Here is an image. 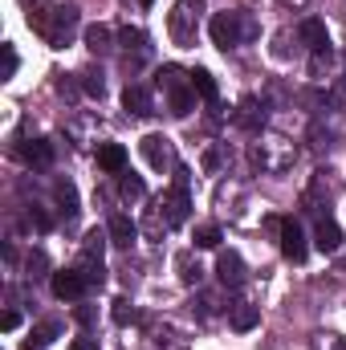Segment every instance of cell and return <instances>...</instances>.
Returning a JSON list of instances; mask_svg holds the SVG:
<instances>
[{
	"label": "cell",
	"mask_w": 346,
	"mask_h": 350,
	"mask_svg": "<svg viewBox=\"0 0 346 350\" xmlns=\"http://www.w3.org/2000/svg\"><path fill=\"white\" fill-rule=\"evenodd\" d=\"M249 159H253V167L269 175H281L293 167V159H297V147L285 139V135H257L253 139V147H249Z\"/></svg>",
	"instance_id": "1"
},
{
	"label": "cell",
	"mask_w": 346,
	"mask_h": 350,
	"mask_svg": "<svg viewBox=\"0 0 346 350\" xmlns=\"http://www.w3.org/2000/svg\"><path fill=\"white\" fill-rule=\"evenodd\" d=\"M204 12L208 4L204 0H175L172 12H168V33L179 49H191L196 37H200V25H204Z\"/></svg>",
	"instance_id": "2"
},
{
	"label": "cell",
	"mask_w": 346,
	"mask_h": 350,
	"mask_svg": "<svg viewBox=\"0 0 346 350\" xmlns=\"http://www.w3.org/2000/svg\"><path fill=\"white\" fill-rule=\"evenodd\" d=\"M208 33H212V45H220L228 53V49H237V45L257 37V21L245 16V12H216L208 21Z\"/></svg>",
	"instance_id": "3"
},
{
	"label": "cell",
	"mask_w": 346,
	"mask_h": 350,
	"mask_svg": "<svg viewBox=\"0 0 346 350\" xmlns=\"http://www.w3.org/2000/svg\"><path fill=\"white\" fill-rule=\"evenodd\" d=\"M159 216H163V224L168 228H179V224H187V216H191V200H187V187H168L163 196H159V208H155Z\"/></svg>",
	"instance_id": "4"
},
{
	"label": "cell",
	"mask_w": 346,
	"mask_h": 350,
	"mask_svg": "<svg viewBox=\"0 0 346 350\" xmlns=\"http://www.w3.org/2000/svg\"><path fill=\"white\" fill-rule=\"evenodd\" d=\"M139 147H143V159H147L155 172L175 167V147H172V139H168V135H147Z\"/></svg>",
	"instance_id": "5"
},
{
	"label": "cell",
	"mask_w": 346,
	"mask_h": 350,
	"mask_svg": "<svg viewBox=\"0 0 346 350\" xmlns=\"http://www.w3.org/2000/svg\"><path fill=\"white\" fill-rule=\"evenodd\" d=\"M281 253H285V261H293V265H302L306 261V232H302V224L293 220V216H285L281 220Z\"/></svg>",
	"instance_id": "6"
},
{
	"label": "cell",
	"mask_w": 346,
	"mask_h": 350,
	"mask_svg": "<svg viewBox=\"0 0 346 350\" xmlns=\"http://www.w3.org/2000/svg\"><path fill=\"white\" fill-rule=\"evenodd\" d=\"M86 277L78 273V269H57L53 273V297H62V301H78L82 293H86Z\"/></svg>",
	"instance_id": "7"
},
{
	"label": "cell",
	"mask_w": 346,
	"mask_h": 350,
	"mask_svg": "<svg viewBox=\"0 0 346 350\" xmlns=\"http://www.w3.org/2000/svg\"><path fill=\"white\" fill-rule=\"evenodd\" d=\"M216 277H220V285H224V289L245 285V257H241V253H232V249H224V253L216 257Z\"/></svg>",
	"instance_id": "8"
},
{
	"label": "cell",
	"mask_w": 346,
	"mask_h": 350,
	"mask_svg": "<svg viewBox=\"0 0 346 350\" xmlns=\"http://www.w3.org/2000/svg\"><path fill=\"white\" fill-rule=\"evenodd\" d=\"M314 245H318V253H338L343 249V228L330 220V216H318V224H314Z\"/></svg>",
	"instance_id": "9"
},
{
	"label": "cell",
	"mask_w": 346,
	"mask_h": 350,
	"mask_svg": "<svg viewBox=\"0 0 346 350\" xmlns=\"http://www.w3.org/2000/svg\"><path fill=\"white\" fill-rule=\"evenodd\" d=\"M122 106H127V114H135V118L155 114V98H151L147 86H127L122 90Z\"/></svg>",
	"instance_id": "10"
},
{
	"label": "cell",
	"mask_w": 346,
	"mask_h": 350,
	"mask_svg": "<svg viewBox=\"0 0 346 350\" xmlns=\"http://www.w3.org/2000/svg\"><path fill=\"white\" fill-rule=\"evenodd\" d=\"M98 167L106 175H122L127 172V147L122 143H98Z\"/></svg>",
	"instance_id": "11"
},
{
	"label": "cell",
	"mask_w": 346,
	"mask_h": 350,
	"mask_svg": "<svg viewBox=\"0 0 346 350\" xmlns=\"http://www.w3.org/2000/svg\"><path fill=\"white\" fill-rule=\"evenodd\" d=\"M106 232H110V245H118V249H131V245H135V237H139L135 220H131V216H122V212H114V216H110Z\"/></svg>",
	"instance_id": "12"
},
{
	"label": "cell",
	"mask_w": 346,
	"mask_h": 350,
	"mask_svg": "<svg viewBox=\"0 0 346 350\" xmlns=\"http://www.w3.org/2000/svg\"><path fill=\"white\" fill-rule=\"evenodd\" d=\"M297 37L314 49V53H322V49H330V33H326V25L318 21V16H306L302 21V29H297Z\"/></svg>",
	"instance_id": "13"
},
{
	"label": "cell",
	"mask_w": 346,
	"mask_h": 350,
	"mask_svg": "<svg viewBox=\"0 0 346 350\" xmlns=\"http://www.w3.org/2000/svg\"><path fill=\"white\" fill-rule=\"evenodd\" d=\"M261 122H265V102L249 94V98L237 106V126H245V131H257Z\"/></svg>",
	"instance_id": "14"
},
{
	"label": "cell",
	"mask_w": 346,
	"mask_h": 350,
	"mask_svg": "<svg viewBox=\"0 0 346 350\" xmlns=\"http://www.w3.org/2000/svg\"><path fill=\"white\" fill-rule=\"evenodd\" d=\"M228 322H232V330H241V334H249L253 326L261 322V310L253 301H237L232 310H228Z\"/></svg>",
	"instance_id": "15"
},
{
	"label": "cell",
	"mask_w": 346,
	"mask_h": 350,
	"mask_svg": "<svg viewBox=\"0 0 346 350\" xmlns=\"http://www.w3.org/2000/svg\"><path fill=\"white\" fill-rule=\"evenodd\" d=\"M168 106H172L175 118H187V114L196 110V90H191V82H183V86L168 90Z\"/></svg>",
	"instance_id": "16"
},
{
	"label": "cell",
	"mask_w": 346,
	"mask_h": 350,
	"mask_svg": "<svg viewBox=\"0 0 346 350\" xmlns=\"http://www.w3.org/2000/svg\"><path fill=\"white\" fill-rule=\"evenodd\" d=\"M57 334H62V322H41V326H37V330L21 342V350H45L53 338H57Z\"/></svg>",
	"instance_id": "17"
},
{
	"label": "cell",
	"mask_w": 346,
	"mask_h": 350,
	"mask_svg": "<svg viewBox=\"0 0 346 350\" xmlns=\"http://www.w3.org/2000/svg\"><path fill=\"white\" fill-rule=\"evenodd\" d=\"M53 196H57V204H62V216L74 220V216H78V191H74V183H70V179H57V183H53Z\"/></svg>",
	"instance_id": "18"
},
{
	"label": "cell",
	"mask_w": 346,
	"mask_h": 350,
	"mask_svg": "<svg viewBox=\"0 0 346 350\" xmlns=\"http://www.w3.org/2000/svg\"><path fill=\"white\" fill-rule=\"evenodd\" d=\"M25 159H29L33 167H49V163H53V143H49V139H33V143L25 147Z\"/></svg>",
	"instance_id": "19"
},
{
	"label": "cell",
	"mask_w": 346,
	"mask_h": 350,
	"mask_svg": "<svg viewBox=\"0 0 346 350\" xmlns=\"http://www.w3.org/2000/svg\"><path fill=\"white\" fill-rule=\"evenodd\" d=\"M191 90H196L204 102H212V106H216V98H220V90H216V78H212L208 70H191Z\"/></svg>",
	"instance_id": "20"
},
{
	"label": "cell",
	"mask_w": 346,
	"mask_h": 350,
	"mask_svg": "<svg viewBox=\"0 0 346 350\" xmlns=\"http://www.w3.org/2000/svg\"><path fill=\"white\" fill-rule=\"evenodd\" d=\"M74 269H78V273L86 277V285H102V281H106V269H102V257H86V253H82Z\"/></svg>",
	"instance_id": "21"
},
{
	"label": "cell",
	"mask_w": 346,
	"mask_h": 350,
	"mask_svg": "<svg viewBox=\"0 0 346 350\" xmlns=\"http://www.w3.org/2000/svg\"><path fill=\"white\" fill-rule=\"evenodd\" d=\"M86 45L94 53H106V49H114V33L106 29V25H90L86 29Z\"/></svg>",
	"instance_id": "22"
},
{
	"label": "cell",
	"mask_w": 346,
	"mask_h": 350,
	"mask_svg": "<svg viewBox=\"0 0 346 350\" xmlns=\"http://www.w3.org/2000/svg\"><path fill=\"white\" fill-rule=\"evenodd\" d=\"M118 191H122V200H143V196H147V183H143L135 172H122V179H118Z\"/></svg>",
	"instance_id": "23"
},
{
	"label": "cell",
	"mask_w": 346,
	"mask_h": 350,
	"mask_svg": "<svg viewBox=\"0 0 346 350\" xmlns=\"http://www.w3.org/2000/svg\"><path fill=\"white\" fill-rule=\"evenodd\" d=\"M155 82H159V90H163V94H168V90L183 86V82H191V74H183V70H179V66H163V70H159V78H155Z\"/></svg>",
	"instance_id": "24"
},
{
	"label": "cell",
	"mask_w": 346,
	"mask_h": 350,
	"mask_svg": "<svg viewBox=\"0 0 346 350\" xmlns=\"http://www.w3.org/2000/svg\"><path fill=\"white\" fill-rule=\"evenodd\" d=\"M191 241H196V249H220V228L216 224H200Z\"/></svg>",
	"instance_id": "25"
},
{
	"label": "cell",
	"mask_w": 346,
	"mask_h": 350,
	"mask_svg": "<svg viewBox=\"0 0 346 350\" xmlns=\"http://www.w3.org/2000/svg\"><path fill=\"white\" fill-rule=\"evenodd\" d=\"M118 41H122L127 49H135V53H143V49H147V33H143V29H131V25L118 33Z\"/></svg>",
	"instance_id": "26"
},
{
	"label": "cell",
	"mask_w": 346,
	"mask_h": 350,
	"mask_svg": "<svg viewBox=\"0 0 346 350\" xmlns=\"http://www.w3.org/2000/svg\"><path fill=\"white\" fill-rule=\"evenodd\" d=\"M82 90H86L90 98H102V94H106V82H102V70H86V74H82Z\"/></svg>",
	"instance_id": "27"
},
{
	"label": "cell",
	"mask_w": 346,
	"mask_h": 350,
	"mask_svg": "<svg viewBox=\"0 0 346 350\" xmlns=\"http://www.w3.org/2000/svg\"><path fill=\"white\" fill-rule=\"evenodd\" d=\"M106 241H110V232H86V245H82V253L86 257H102V249H106Z\"/></svg>",
	"instance_id": "28"
},
{
	"label": "cell",
	"mask_w": 346,
	"mask_h": 350,
	"mask_svg": "<svg viewBox=\"0 0 346 350\" xmlns=\"http://www.w3.org/2000/svg\"><path fill=\"white\" fill-rule=\"evenodd\" d=\"M179 269H183V273H179V277H183V285H200V273H204V269H200V265H191V253H183V257H179Z\"/></svg>",
	"instance_id": "29"
},
{
	"label": "cell",
	"mask_w": 346,
	"mask_h": 350,
	"mask_svg": "<svg viewBox=\"0 0 346 350\" xmlns=\"http://www.w3.org/2000/svg\"><path fill=\"white\" fill-rule=\"evenodd\" d=\"M110 314H114V322H118V326H127V322H135V306H131V301H127V297H118V301H114V310H110Z\"/></svg>",
	"instance_id": "30"
},
{
	"label": "cell",
	"mask_w": 346,
	"mask_h": 350,
	"mask_svg": "<svg viewBox=\"0 0 346 350\" xmlns=\"http://www.w3.org/2000/svg\"><path fill=\"white\" fill-rule=\"evenodd\" d=\"M16 66H21L16 49H12V45H4V78H12V74H16Z\"/></svg>",
	"instance_id": "31"
},
{
	"label": "cell",
	"mask_w": 346,
	"mask_h": 350,
	"mask_svg": "<svg viewBox=\"0 0 346 350\" xmlns=\"http://www.w3.org/2000/svg\"><path fill=\"white\" fill-rule=\"evenodd\" d=\"M29 216H33V224H37V228H41V232H45V228H49V224H53V220H49V216H45V208H41V204H33V208H29Z\"/></svg>",
	"instance_id": "32"
},
{
	"label": "cell",
	"mask_w": 346,
	"mask_h": 350,
	"mask_svg": "<svg viewBox=\"0 0 346 350\" xmlns=\"http://www.w3.org/2000/svg\"><path fill=\"white\" fill-rule=\"evenodd\" d=\"M0 326H4V330H16V326H21V314H16V310H8V314H4V322H0Z\"/></svg>",
	"instance_id": "33"
},
{
	"label": "cell",
	"mask_w": 346,
	"mask_h": 350,
	"mask_svg": "<svg viewBox=\"0 0 346 350\" xmlns=\"http://www.w3.org/2000/svg\"><path fill=\"white\" fill-rule=\"evenodd\" d=\"M330 102H334V106H346V78L334 86V98H330Z\"/></svg>",
	"instance_id": "34"
},
{
	"label": "cell",
	"mask_w": 346,
	"mask_h": 350,
	"mask_svg": "<svg viewBox=\"0 0 346 350\" xmlns=\"http://www.w3.org/2000/svg\"><path fill=\"white\" fill-rule=\"evenodd\" d=\"M70 350H98V338H74Z\"/></svg>",
	"instance_id": "35"
},
{
	"label": "cell",
	"mask_w": 346,
	"mask_h": 350,
	"mask_svg": "<svg viewBox=\"0 0 346 350\" xmlns=\"http://www.w3.org/2000/svg\"><path fill=\"white\" fill-rule=\"evenodd\" d=\"M204 167L216 172V167H220V151H208V155H204Z\"/></svg>",
	"instance_id": "36"
},
{
	"label": "cell",
	"mask_w": 346,
	"mask_h": 350,
	"mask_svg": "<svg viewBox=\"0 0 346 350\" xmlns=\"http://www.w3.org/2000/svg\"><path fill=\"white\" fill-rule=\"evenodd\" d=\"M78 322H86V326L94 322V310H90V306H82V310H78Z\"/></svg>",
	"instance_id": "37"
},
{
	"label": "cell",
	"mask_w": 346,
	"mask_h": 350,
	"mask_svg": "<svg viewBox=\"0 0 346 350\" xmlns=\"http://www.w3.org/2000/svg\"><path fill=\"white\" fill-rule=\"evenodd\" d=\"M281 4H293V8H302V4H306V0H281Z\"/></svg>",
	"instance_id": "38"
},
{
	"label": "cell",
	"mask_w": 346,
	"mask_h": 350,
	"mask_svg": "<svg viewBox=\"0 0 346 350\" xmlns=\"http://www.w3.org/2000/svg\"><path fill=\"white\" fill-rule=\"evenodd\" d=\"M139 4H151V0H139Z\"/></svg>",
	"instance_id": "39"
}]
</instances>
